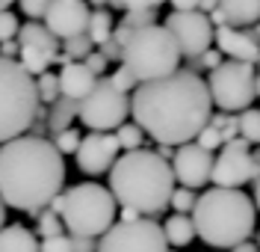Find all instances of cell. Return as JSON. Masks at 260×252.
<instances>
[{
	"instance_id": "6da1fadb",
	"label": "cell",
	"mask_w": 260,
	"mask_h": 252,
	"mask_svg": "<svg viewBox=\"0 0 260 252\" xmlns=\"http://www.w3.org/2000/svg\"><path fill=\"white\" fill-rule=\"evenodd\" d=\"M133 125L154 136L157 146H186L213 116L210 92L204 77L178 68L160 80L139 83L127 95Z\"/></svg>"
},
{
	"instance_id": "7a4b0ae2",
	"label": "cell",
	"mask_w": 260,
	"mask_h": 252,
	"mask_svg": "<svg viewBox=\"0 0 260 252\" xmlns=\"http://www.w3.org/2000/svg\"><path fill=\"white\" fill-rule=\"evenodd\" d=\"M65 160L48 136H15L0 146V202L39 214L62 193Z\"/></svg>"
},
{
	"instance_id": "3957f363",
	"label": "cell",
	"mask_w": 260,
	"mask_h": 252,
	"mask_svg": "<svg viewBox=\"0 0 260 252\" xmlns=\"http://www.w3.org/2000/svg\"><path fill=\"white\" fill-rule=\"evenodd\" d=\"M115 205L142 214H162L175 190V175L169 160L148 149H133L115 157L110 166V187Z\"/></svg>"
},
{
	"instance_id": "277c9868",
	"label": "cell",
	"mask_w": 260,
	"mask_h": 252,
	"mask_svg": "<svg viewBox=\"0 0 260 252\" xmlns=\"http://www.w3.org/2000/svg\"><path fill=\"white\" fill-rule=\"evenodd\" d=\"M189 214L195 235L213 249H231L248 240L254 232V199L245 196L243 190L213 187L195 196Z\"/></svg>"
},
{
	"instance_id": "5b68a950",
	"label": "cell",
	"mask_w": 260,
	"mask_h": 252,
	"mask_svg": "<svg viewBox=\"0 0 260 252\" xmlns=\"http://www.w3.org/2000/svg\"><path fill=\"white\" fill-rule=\"evenodd\" d=\"M121 66L133 74L136 83L160 80L180 68V50L162 24H148L133 30L127 45L121 48Z\"/></svg>"
},
{
	"instance_id": "8992f818",
	"label": "cell",
	"mask_w": 260,
	"mask_h": 252,
	"mask_svg": "<svg viewBox=\"0 0 260 252\" xmlns=\"http://www.w3.org/2000/svg\"><path fill=\"white\" fill-rule=\"evenodd\" d=\"M62 196L59 219L62 229H68V237H98L104 235L115 222V199L107 187L95 181H83V184L68 187Z\"/></svg>"
},
{
	"instance_id": "52a82bcc",
	"label": "cell",
	"mask_w": 260,
	"mask_h": 252,
	"mask_svg": "<svg viewBox=\"0 0 260 252\" xmlns=\"http://www.w3.org/2000/svg\"><path fill=\"white\" fill-rule=\"evenodd\" d=\"M36 110H39L36 77H30L15 60L0 57V146L27 134Z\"/></svg>"
},
{
	"instance_id": "ba28073f",
	"label": "cell",
	"mask_w": 260,
	"mask_h": 252,
	"mask_svg": "<svg viewBox=\"0 0 260 252\" xmlns=\"http://www.w3.org/2000/svg\"><path fill=\"white\" fill-rule=\"evenodd\" d=\"M204 83L210 92V104L219 113H240L245 107H251L260 89L254 66L237 63V60H222L210 71V80Z\"/></svg>"
},
{
	"instance_id": "9c48e42d",
	"label": "cell",
	"mask_w": 260,
	"mask_h": 252,
	"mask_svg": "<svg viewBox=\"0 0 260 252\" xmlns=\"http://www.w3.org/2000/svg\"><path fill=\"white\" fill-rule=\"evenodd\" d=\"M130 116V101L124 92L113 89V83L107 77H98L92 92L83 101H77V119L89 131H113L118 125H124V119Z\"/></svg>"
},
{
	"instance_id": "30bf717a",
	"label": "cell",
	"mask_w": 260,
	"mask_h": 252,
	"mask_svg": "<svg viewBox=\"0 0 260 252\" xmlns=\"http://www.w3.org/2000/svg\"><path fill=\"white\" fill-rule=\"evenodd\" d=\"M160 222L154 219H133V222H113L101 240L95 243V252H166Z\"/></svg>"
},
{
	"instance_id": "8fae6325",
	"label": "cell",
	"mask_w": 260,
	"mask_h": 252,
	"mask_svg": "<svg viewBox=\"0 0 260 252\" xmlns=\"http://www.w3.org/2000/svg\"><path fill=\"white\" fill-rule=\"evenodd\" d=\"M251 178H257V157L251 154V143L243 136H234L231 143L222 146V154L213 157L210 181L225 190H240Z\"/></svg>"
},
{
	"instance_id": "7c38bea8",
	"label": "cell",
	"mask_w": 260,
	"mask_h": 252,
	"mask_svg": "<svg viewBox=\"0 0 260 252\" xmlns=\"http://www.w3.org/2000/svg\"><path fill=\"white\" fill-rule=\"evenodd\" d=\"M162 27L175 39L180 57H201L213 42L210 21H207L204 12H198V9H192V12H172V15L162 21Z\"/></svg>"
},
{
	"instance_id": "4fadbf2b",
	"label": "cell",
	"mask_w": 260,
	"mask_h": 252,
	"mask_svg": "<svg viewBox=\"0 0 260 252\" xmlns=\"http://www.w3.org/2000/svg\"><path fill=\"white\" fill-rule=\"evenodd\" d=\"M172 175L175 181H180V187L186 190H198L210 181V166H213V154L204 151L195 143H186V146H178V151L172 154Z\"/></svg>"
},
{
	"instance_id": "5bb4252c",
	"label": "cell",
	"mask_w": 260,
	"mask_h": 252,
	"mask_svg": "<svg viewBox=\"0 0 260 252\" xmlns=\"http://www.w3.org/2000/svg\"><path fill=\"white\" fill-rule=\"evenodd\" d=\"M89 12L92 9L86 6V0H53L45 12V27L59 42L74 39V36H86Z\"/></svg>"
},
{
	"instance_id": "9a60e30c",
	"label": "cell",
	"mask_w": 260,
	"mask_h": 252,
	"mask_svg": "<svg viewBox=\"0 0 260 252\" xmlns=\"http://www.w3.org/2000/svg\"><path fill=\"white\" fill-rule=\"evenodd\" d=\"M77 157V166L86 175H104L110 172V166L118 157V143L113 134H104V131H92V134L80 136V146L74 151Z\"/></svg>"
},
{
	"instance_id": "2e32d148",
	"label": "cell",
	"mask_w": 260,
	"mask_h": 252,
	"mask_svg": "<svg viewBox=\"0 0 260 252\" xmlns=\"http://www.w3.org/2000/svg\"><path fill=\"white\" fill-rule=\"evenodd\" d=\"M213 39H216V45H219V53H225V57H234L237 63H248V66H254L260 57V48H257V30L254 27H243V30H237V27H216L213 30Z\"/></svg>"
},
{
	"instance_id": "e0dca14e",
	"label": "cell",
	"mask_w": 260,
	"mask_h": 252,
	"mask_svg": "<svg viewBox=\"0 0 260 252\" xmlns=\"http://www.w3.org/2000/svg\"><path fill=\"white\" fill-rule=\"evenodd\" d=\"M95 80L98 77L83 66V63H65V66L59 68V74H56L59 95H62V98H71V101H83L86 98V95L92 92Z\"/></svg>"
},
{
	"instance_id": "ac0fdd59",
	"label": "cell",
	"mask_w": 260,
	"mask_h": 252,
	"mask_svg": "<svg viewBox=\"0 0 260 252\" xmlns=\"http://www.w3.org/2000/svg\"><path fill=\"white\" fill-rule=\"evenodd\" d=\"M15 42H18V48H39L45 53H50V57L59 53V39H53L50 30L45 24H39V21H27L24 27H18Z\"/></svg>"
},
{
	"instance_id": "d6986e66",
	"label": "cell",
	"mask_w": 260,
	"mask_h": 252,
	"mask_svg": "<svg viewBox=\"0 0 260 252\" xmlns=\"http://www.w3.org/2000/svg\"><path fill=\"white\" fill-rule=\"evenodd\" d=\"M228 27H254L260 15V0H219Z\"/></svg>"
},
{
	"instance_id": "ffe728a7",
	"label": "cell",
	"mask_w": 260,
	"mask_h": 252,
	"mask_svg": "<svg viewBox=\"0 0 260 252\" xmlns=\"http://www.w3.org/2000/svg\"><path fill=\"white\" fill-rule=\"evenodd\" d=\"M0 252H39V237L27 226H3L0 229Z\"/></svg>"
},
{
	"instance_id": "44dd1931",
	"label": "cell",
	"mask_w": 260,
	"mask_h": 252,
	"mask_svg": "<svg viewBox=\"0 0 260 252\" xmlns=\"http://www.w3.org/2000/svg\"><path fill=\"white\" fill-rule=\"evenodd\" d=\"M77 116V101H71V98H59L53 101L48 107V119H45V128H48L50 134L56 136V134H62V131H68L71 128V119Z\"/></svg>"
},
{
	"instance_id": "7402d4cb",
	"label": "cell",
	"mask_w": 260,
	"mask_h": 252,
	"mask_svg": "<svg viewBox=\"0 0 260 252\" xmlns=\"http://www.w3.org/2000/svg\"><path fill=\"white\" fill-rule=\"evenodd\" d=\"M160 229H162V237H166V246H186V243L195 237L189 214H172Z\"/></svg>"
},
{
	"instance_id": "603a6c76",
	"label": "cell",
	"mask_w": 260,
	"mask_h": 252,
	"mask_svg": "<svg viewBox=\"0 0 260 252\" xmlns=\"http://www.w3.org/2000/svg\"><path fill=\"white\" fill-rule=\"evenodd\" d=\"M113 12H107V9H95V12H89V21H86V39L92 42V45H104L110 36H113Z\"/></svg>"
},
{
	"instance_id": "cb8c5ba5",
	"label": "cell",
	"mask_w": 260,
	"mask_h": 252,
	"mask_svg": "<svg viewBox=\"0 0 260 252\" xmlns=\"http://www.w3.org/2000/svg\"><path fill=\"white\" fill-rule=\"evenodd\" d=\"M15 63L24 68L30 77H39V74L48 71V66L53 63V57L45 53V50H39V48H18V60Z\"/></svg>"
},
{
	"instance_id": "d4e9b609",
	"label": "cell",
	"mask_w": 260,
	"mask_h": 252,
	"mask_svg": "<svg viewBox=\"0 0 260 252\" xmlns=\"http://www.w3.org/2000/svg\"><path fill=\"white\" fill-rule=\"evenodd\" d=\"M237 136H243L245 143H257L260 136V116L254 107H245L237 113Z\"/></svg>"
},
{
	"instance_id": "484cf974",
	"label": "cell",
	"mask_w": 260,
	"mask_h": 252,
	"mask_svg": "<svg viewBox=\"0 0 260 252\" xmlns=\"http://www.w3.org/2000/svg\"><path fill=\"white\" fill-rule=\"evenodd\" d=\"M115 143H118V151H133V149H142V131L136 128V125H130V122H124V125H118L115 128Z\"/></svg>"
},
{
	"instance_id": "4316f807",
	"label": "cell",
	"mask_w": 260,
	"mask_h": 252,
	"mask_svg": "<svg viewBox=\"0 0 260 252\" xmlns=\"http://www.w3.org/2000/svg\"><path fill=\"white\" fill-rule=\"evenodd\" d=\"M62 219H59V214H53L50 208H45V211H39V222H36V232L32 235L39 237H56L62 235Z\"/></svg>"
},
{
	"instance_id": "83f0119b",
	"label": "cell",
	"mask_w": 260,
	"mask_h": 252,
	"mask_svg": "<svg viewBox=\"0 0 260 252\" xmlns=\"http://www.w3.org/2000/svg\"><path fill=\"white\" fill-rule=\"evenodd\" d=\"M36 95H39V104L45 101V104H53V101L59 98V83H56V74H39L36 77Z\"/></svg>"
},
{
	"instance_id": "f1b7e54d",
	"label": "cell",
	"mask_w": 260,
	"mask_h": 252,
	"mask_svg": "<svg viewBox=\"0 0 260 252\" xmlns=\"http://www.w3.org/2000/svg\"><path fill=\"white\" fill-rule=\"evenodd\" d=\"M59 45H62V50H59V53H65V57H68L71 63H80L83 57H86L89 50L95 48V45H92V42H89L86 36H74V39H65V42H59Z\"/></svg>"
},
{
	"instance_id": "f546056e",
	"label": "cell",
	"mask_w": 260,
	"mask_h": 252,
	"mask_svg": "<svg viewBox=\"0 0 260 252\" xmlns=\"http://www.w3.org/2000/svg\"><path fill=\"white\" fill-rule=\"evenodd\" d=\"M118 24H124L130 30H139V27H148V24H157V12L154 9H127Z\"/></svg>"
},
{
	"instance_id": "4dcf8cb0",
	"label": "cell",
	"mask_w": 260,
	"mask_h": 252,
	"mask_svg": "<svg viewBox=\"0 0 260 252\" xmlns=\"http://www.w3.org/2000/svg\"><path fill=\"white\" fill-rule=\"evenodd\" d=\"M169 205H172L178 214H189L192 205H195V193L192 190H186V187H175L172 196H169Z\"/></svg>"
},
{
	"instance_id": "1f68e13d",
	"label": "cell",
	"mask_w": 260,
	"mask_h": 252,
	"mask_svg": "<svg viewBox=\"0 0 260 252\" xmlns=\"http://www.w3.org/2000/svg\"><path fill=\"white\" fill-rule=\"evenodd\" d=\"M50 143H53V149L59 151V154H74L77 146H80V134H77L74 128H68V131H62V134H56Z\"/></svg>"
},
{
	"instance_id": "d6a6232c",
	"label": "cell",
	"mask_w": 260,
	"mask_h": 252,
	"mask_svg": "<svg viewBox=\"0 0 260 252\" xmlns=\"http://www.w3.org/2000/svg\"><path fill=\"white\" fill-rule=\"evenodd\" d=\"M107 80H110V83H113V89H118V92H124V95H130V92H133V89H136V80H133V74H130L127 68L124 66H118L113 71V74H110V77H107Z\"/></svg>"
},
{
	"instance_id": "836d02e7",
	"label": "cell",
	"mask_w": 260,
	"mask_h": 252,
	"mask_svg": "<svg viewBox=\"0 0 260 252\" xmlns=\"http://www.w3.org/2000/svg\"><path fill=\"white\" fill-rule=\"evenodd\" d=\"M192 143H195V146H201L204 151H210V154L216 149H222V136H219V131H216V128H210V125H204Z\"/></svg>"
},
{
	"instance_id": "e575fe53",
	"label": "cell",
	"mask_w": 260,
	"mask_h": 252,
	"mask_svg": "<svg viewBox=\"0 0 260 252\" xmlns=\"http://www.w3.org/2000/svg\"><path fill=\"white\" fill-rule=\"evenodd\" d=\"M18 15L15 12H9V9H3L0 12V42H12L15 39V33H18Z\"/></svg>"
},
{
	"instance_id": "d590c367",
	"label": "cell",
	"mask_w": 260,
	"mask_h": 252,
	"mask_svg": "<svg viewBox=\"0 0 260 252\" xmlns=\"http://www.w3.org/2000/svg\"><path fill=\"white\" fill-rule=\"evenodd\" d=\"M39 252H71V237L65 232L56 237H42L39 240Z\"/></svg>"
},
{
	"instance_id": "8d00e7d4",
	"label": "cell",
	"mask_w": 260,
	"mask_h": 252,
	"mask_svg": "<svg viewBox=\"0 0 260 252\" xmlns=\"http://www.w3.org/2000/svg\"><path fill=\"white\" fill-rule=\"evenodd\" d=\"M18 3H21V12L30 21H39V18H45V12H48V6L53 0H18Z\"/></svg>"
},
{
	"instance_id": "74e56055",
	"label": "cell",
	"mask_w": 260,
	"mask_h": 252,
	"mask_svg": "<svg viewBox=\"0 0 260 252\" xmlns=\"http://www.w3.org/2000/svg\"><path fill=\"white\" fill-rule=\"evenodd\" d=\"M80 63H83V66H86V68H89V71H92L95 77H101V74L107 71V60H104V57H101L98 50H89V53L83 57Z\"/></svg>"
},
{
	"instance_id": "f35d334b",
	"label": "cell",
	"mask_w": 260,
	"mask_h": 252,
	"mask_svg": "<svg viewBox=\"0 0 260 252\" xmlns=\"http://www.w3.org/2000/svg\"><path fill=\"white\" fill-rule=\"evenodd\" d=\"M98 53H101V57H104L107 63H115V60H121V48L115 45L113 39H107V42L101 45V50H98Z\"/></svg>"
},
{
	"instance_id": "ab89813d",
	"label": "cell",
	"mask_w": 260,
	"mask_h": 252,
	"mask_svg": "<svg viewBox=\"0 0 260 252\" xmlns=\"http://www.w3.org/2000/svg\"><path fill=\"white\" fill-rule=\"evenodd\" d=\"M219 63H222V53H219V50H210V48L198 57V66H201V68H210V71L219 66Z\"/></svg>"
},
{
	"instance_id": "60d3db41",
	"label": "cell",
	"mask_w": 260,
	"mask_h": 252,
	"mask_svg": "<svg viewBox=\"0 0 260 252\" xmlns=\"http://www.w3.org/2000/svg\"><path fill=\"white\" fill-rule=\"evenodd\" d=\"M95 243L92 237H71V252H95Z\"/></svg>"
},
{
	"instance_id": "b9f144b4",
	"label": "cell",
	"mask_w": 260,
	"mask_h": 252,
	"mask_svg": "<svg viewBox=\"0 0 260 252\" xmlns=\"http://www.w3.org/2000/svg\"><path fill=\"white\" fill-rule=\"evenodd\" d=\"M162 0H124V12L127 9H157Z\"/></svg>"
},
{
	"instance_id": "7bdbcfd3",
	"label": "cell",
	"mask_w": 260,
	"mask_h": 252,
	"mask_svg": "<svg viewBox=\"0 0 260 252\" xmlns=\"http://www.w3.org/2000/svg\"><path fill=\"white\" fill-rule=\"evenodd\" d=\"M0 57L3 60H15L18 57V42L12 39V42H0Z\"/></svg>"
},
{
	"instance_id": "ee69618b",
	"label": "cell",
	"mask_w": 260,
	"mask_h": 252,
	"mask_svg": "<svg viewBox=\"0 0 260 252\" xmlns=\"http://www.w3.org/2000/svg\"><path fill=\"white\" fill-rule=\"evenodd\" d=\"M169 3L175 6V12H192L198 6V0H169Z\"/></svg>"
},
{
	"instance_id": "f6af8a7d",
	"label": "cell",
	"mask_w": 260,
	"mask_h": 252,
	"mask_svg": "<svg viewBox=\"0 0 260 252\" xmlns=\"http://www.w3.org/2000/svg\"><path fill=\"white\" fill-rule=\"evenodd\" d=\"M216 6H219V0H198V6H195V9L207 15V12H213V9H216Z\"/></svg>"
},
{
	"instance_id": "bcb514c9",
	"label": "cell",
	"mask_w": 260,
	"mask_h": 252,
	"mask_svg": "<svg viewBox=\"0 0 260 252\" xmlns=\"http://www.w3.org/2000/svg\"><path fill=\"white\" fill-rule=\"evenodd\" d=\"M89 3H92V6H98V9H104L107 3H110V6H115V9H124V0H89Z\"/></svg>"
},
{
	"instance_id": "7dc6e473",
	"label": "cell",
	"mask_w": 260,
	"mask_h": 252,
	"mask_svg": "<svg viewBox=\"0 0 260 252\" xmlns=\"http://www.w3.org/2000/svg\"><path fill=\"white\" fill-rule=\"evenodd\" d=\"M231 252H257V243H251V240H243V243L231 246Z\"/></svg>"
},
{
	"instance_id": "c3c4849f",
	"label": "cell",
	"mask_w": 260,
	"mask_h": 252,
	"mask_svg": "<svg viewBox=\"0 0 260 252\" xmlns=\"http://www.w3.org/2000/svg\"><path fill=\"white\" fill-rule=\"evenodd\" d=\"M133 219H139V214H136V211H130V208H124V211H121V219H118V222H133Z\"/></svg>"
},
{
	"instance_id": "681fc988",
	"label": "cell",
	"mask_w": 260,
	"mask_h": 252,
	"mask_svg": "<svg viewBox=\"0 0 260 252\" xmlns=\"http://www.w3.org/2000/svg\"><path fill=\"white\" fill-rule=\"evenodd\" d=\"M154 154H160L162 160H169V157H172L175 151H172V146H157V151H154Z\"/></svg>"
},
{
	"instance_id": "f907efd6",
	"label": "cell",
	"mask_w": 260,
	"mask_h": 252,
	"mask_svg": "<svg viewBox=\"0 0 260 252\" xmlns=\"http://www.w3.org/2000/svg\"><path fill=\"white\" fill-rule=\"evenodd\" d=\"M3 226H6V205L0 202V229H3Z\"/></svg>"
},
{
	"instance_id": "816d5d0a",
	"label": "cell",
	"mask_w": 260,
	"mask_h": 252,
	"mask_svg": "<svg viewBox=\"0 0 260 252\" xmlns=\"http://www.w3.org/2000/svg\"><path fill=\"white\" fill-rule=\"evenodd\" d=\"M12 3H15V0H0V12H3V9H9Z\"/></svg>"
}]
</instances>
